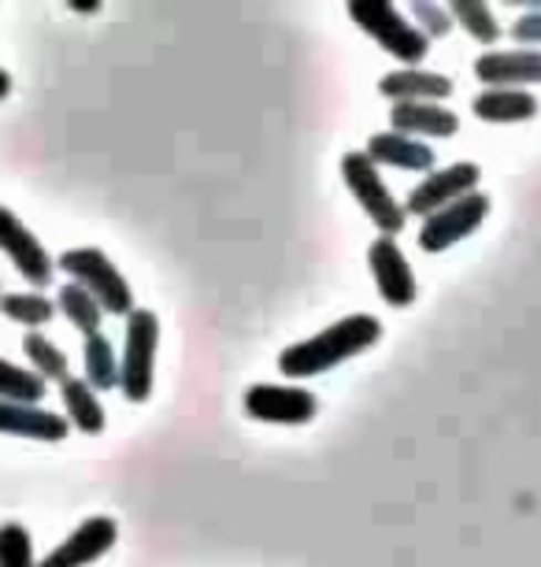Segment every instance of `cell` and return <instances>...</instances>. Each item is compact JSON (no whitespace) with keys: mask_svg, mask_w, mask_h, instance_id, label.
Instances as JSON below:
<instances>
[{"mask_svg":"<svg viewBox=\"0 0 541 567\" xmlns=\"http://www.w3.org/2000/svg\"><path fill=\"white\" fill-rule=\"evenodd\" d=\"M378 338H382V323L375 316H367V312L345 316L326 330H320V334L282 349L279 371L285 374V379H312V374L334 371L337 363L360 357V352L375 346Z\"/></svg>","mask_w":541,"mask_h":567,"instance_id":"cell-1","label":"cell"},{"mask_svg":"<svg viewBox=\"0 0 541 567\" xmlns=\"http://www.w3.org/2000/svg\"><path fill=\"white\" fill-rule=\"evenodd\" d=\"M60 267L71 275L74 286H82L104 316H131L134 312V293L131 282L123 278V271L115 267L101 249H67L60 256Z\"/></svg>","mask_w":541,"mask_h":567,"instance_id":"cell-2","label":"cell"},{"mask_svg":"<svg viewBox=\"0 0 541 567\" xmlns=\"http://www.w3.org/2000/svg\"><path fill=\"white\" fill-rule=\"evenodd\" d=\"M156 346H160V319L148 308H134L126 316L123 360H119V390L126 401L145 404L153 398V374H156Z\"/></svg>","mask_w":541,"mask_h":567,"instance_id":"cell-3","label":"cell"},{"mask_svg":"<svg viewBox=\"0 0 541 567\" xmlns=\"http://www.w3.org/2000/svg\"><path fill=\"white\" fill-rule=\"evenodd\" d=\"M348 19H353L371 41H378L389 56H397L405 63L427 60V52H430L427 34H423L419 27H412L405 12H397L386 0H353V4H348Z\"/></svg>","mask_w":541,"mask_h":567,"instance_id":"cell-4","label":"cell"},{"mask_svg":"<svg viewBox=\"0 0 541 567\" xmlns=\"http://www.w3.org/2000/svg\"><path fill=\"white\" fill-rule=\"evenodd\" d=\"M342 178H345L348 194L356 197V205L364 208V216L375 223L386 238H394V234L405 230V208L397 205V197L389 194V186L382 182L378 167L371 164L364 153L342 156Z\"/></svg>","mask_w":541,"mask_h":567,"instance_id":"cell-5","label":"cell"},{"mask_svg":"<svg viewBox=\"0 0 541 567\" xmlns=\"http://www.w3.org/2000/svg\"><path fill=\"white\" fill-rule=\"evenodd\" d=\"M490 205L493 200L475 189V194L452 200V205H445L441 212H434V216L423 219L419 249L445 252V249H452V245H460L464 238H471V234L486 223V216H490Z\"/></svg>","mask_w":541,"mask_h":567,"instance_id":"cell-6","label":"cell"},{"mask_svg":"<svg viewBox=\"0 0 541 567\" xmlns=\"http://www.w3.org/2000/svg\"><path fill=\"white\" fill-rule=\"evenodd\" d=\"M0 252L15 264V271L23 275L34 290H45V286L52 282L56 264H52V256L45 252V245H41L34 238V230H30L27 223L4 205H0Z\"/></svg>","mask_w":541,"mask_h":567,"instance_id":"cell-7","label":"cell"},{"mask_svg":"<svg viewBox=\"0 0 541 567\" xmlns=\"http://www.w3.org/2000/svg\"><path fill=\"white\" fill-rule=\"evenodd\" d=\"M479 178H482V167L479 164H452L445 171H434V175H427L419 182L416 189L408 194L405 200V216L412 212V216H434V212H441L445 205H452V200L468 197L479 189Z\"/></svg>","mask_w":541,"mask_h":567,"instance_id":"cell-8","label":"cell"},{"mask_svg":"<svg viewBox=\"0 0 541 567\" xmlns=\"http://www.w3.org/2000/svg\"><path fill=\"white\" fill-rule=\"evenodd\" d=\"M246 412L260 423L304 426L315 420L320 401H315V393H308L301 386H271V382H260V386H249L246 393Z\"/></svg>","mask_w":541,"mask_h":567,"instance_id":"cell-9","label":"cell"},{"mask_svg":"<svg viewBox=\"0 0 541 567\" xmlns=\"http://www.w3.org/2000/svg\"><path fill=\"white\" fill-rule=\"evenodd\" d=\"M367 267H371V278H375L382 301L389 308H408L416 305V275H412V264L405 260V252L397 249L394 238H375L367 249Z\"/></svg>","mask_w":541,"mask_h":567,"instance_id":"cell-10","label":"cell"},{"mask_svg":"<svg viewBox=\"0 0 541 567\" xmlns=\"http://www.w3.org/2000/svg\"><path fill=\"white\" fill-rule=\"evenodd\" d=\"M115 538H119V523L112 516H93L82 523V527H74L67 538L34 567H90L112 549Z\"/></svg>","mask_w":541,"mask_h":567,"instance_id":"cell-11","label":"cell"},{"mask_svg":"<svg viewBox=\"0 0 541 567\" xmlns=\"http://www.w3.org/2000/svg\"><path fill=\"white\" fill-rule=\"evenodd\" d=\"M475 79L490 90L504 85H538L541 82V49H504V52H482L475 60Z\"/></svg>","mask_w":541,"mask_h":567,"instance_id":"cell-12","label":"cell"},{"mask_svg":"<svg viewBox=\"0 0 541 567\" xmlns=\"http://www.w3.org/2000/svg\"><path fill=\"white\" fill-rule=\"evenodd\" d=\"M389 123H394V134H405V137H452L460 131V120L456 112L441 109V104H430V101H405V104H394L389 109Z\"/></svg>","mask_w":541,"mask_h":567,"instance_id":"cell-13","label":"cell"},{"mask_svg":"<svg viewBox=\"0 0 541 567\" xmlns=\"http://www.w3.org/2000/svg\"><path fill=\"white\" fill-rule=\"evenodd\" d=\"M0 434L30 437V442H63V437H67V420L41 409V404L0 401Z\"/></svg>","mask_w":541,"mask_h":567,"instance_id":"cell-14","label":"cell"},{"mask_svg":"<svg viewBox=\"0 0 541 567\" xmlns=\"http://www.w3.org/2000/svg\"><path fill=\"white\" fill-rule=\"evenodd\" d=\"M378 93H382V97H389L394 104H405V101L438 104L445 97H452V79H445V74H438V71L400 68V71L382 74Z\"/></svg>","mask_w":541,"mask_h":567,"instance_id":"cell-15","label":"cell"},{"mask_svg":"<svg viewBox=\"0 0 541 567\" xmlns=\"http://www.w3.org/2000/svg\"><path fill=\"white\" fill-rule=\"evenodd\" d=\"M364 156L371 164H386V167H400V171H430L434 167V148L427 142H416V137L405 134H371V142L364 148Z\"/></svg>","mask_w":541,"mask_h":567,"instance_id":"cell-16","label":"cell"},{"mask_svg":"<svg viewBox=\"0 0 541 567\" xmlns=\"http://www.w3.org/2000/svg\"><path fill=\"white\" fill-rule=\"evenodd\" d=\"M471 112L479 115L482 123H527L538 115V97L530 90H482L479 97L471 101Z\"/></svg>","mask_w":541,"mask_h":567,"instance_id":"cell-17","label":"cell"},{"mask_svg":"<svg viewBox=\"0 0 541 567\" xmlns=\"http://www.w3.org/2000/svg\"><path fill=\"white\" fill-rule=\"evenodd\" d=\"M60 398H63V412H67L71 426H79L82 434H101L104 431V409L97 401V393L86 386V379H67L60 382Z\"/></svg>","mask_w":541,"mask_h":567,"instance_id":"cell-18","label":"cell"},{"mask_svg":"<svg viewBox=\"0 0 541 567\" xmlns=\"http://www.w3.org/2000/svg\"><path fill=\"white\" fill-rule=\"evenodd\" d=\"M82 368H86V386L93 393L119 390V357H115V346L104 334L86 338V346H82Z\"/></svg>","mask_w":541,"mask_h":567,"instance_id":"cell-19","label":"cell"},{"mask_svg":"<svg viewBox=\"0 0 541 567\" xmlns=\"http://www.w3.org/2000/svg\"><path fill=\"white\" fill-rule=\"evenodd\" d=\"M49 386L38 379L30 368H19V363H8L0 357V401L8 404H41L45 401Z\"/></svg>","mask_w":541,"mask_h":567,"instance_id":"cell-20","label":"cell"},{"mask_svg":"<svg viewBox=\"0 0 541 567\" xmlns=\"http://www.w3.org/2000/svg\"><path fill=\"white\" fill-rule=\"evenodd\" d=\"M23 352H27V360H30V371H34L41 382H45V379H52V382L67 379V357H63V352L52 346L45 334L30 330V334L23 338Z\"/></svg>","mask_w":541,"mask_h":567,"instance_id":"cell-21","label":"cell"},{"mask_svg":"<svg viewBox=\"0 0 541 567\" xmlns=\"http://www.w3.org/2000/svg\"><path fill=\"white\" fill-rule=\"evenodd\" d=\"M60 312L71 319V327H79L82 334L86 338H93V334H101V319H104V312L97 308V301L82 290V286H74V282H67L60 290Z\"/></svg>","mask_w":541,"mask_h":567,"instance_id":"cell-22","label":"cell"},{"mask_svg":"<svg viewBox=\"0 0 541 567\" xmlns=\"http://www.w3.org/2000/svg\"><path fill=\"white\" fill-rule=\"evenodd\" d=\"M449 16L468 30L475 41H482V45H493V41L501 38V27H497L493 12L482 4V0H452Z\"/></svg>","mask_w":541,"mask_h":567,"instance_id":"cell-23","label":"cell"},{"mask_svg":"<svg viewBox=\"0 0 541 567\" xmlns=\"http://www.w3.org/2000/svg\"><path fill=\"white\" fill-rule=\"evenodd\" d=\"M0 308H4L8 319H15L23 327H45L56 316V305L41 293H4L0 297Z\"/></svg>","mask_w":541,"mask_h":567,"instance_id":"cell-24","label":"cell"},{"mask_svg":"<svg viewBox=\"0 0 541 567\" xmlns=\"http://www.w3.org/2000/svg\"><path fill=\"white\" fill-rule=\"evenodd\" d=\"M0 567H34V542L23 523H0Z\"/></svg>","mask_w":541,"mask_h":567,"instance_id":"cell-25","label":"cell"},{"mask_svg":"<svg viewBox=\"0 0 541 567\" xmlns=\"http://www.w3.org/2000/svg\"><path fill=\"white\" fill-rule=\"evenodd\" d=\"M412 16L419 19V30L430 38H449L452 34V16L449 8L441 4H430V0H412Z\"/></svg>","mask_w":541,"mask_h":567,"instance_id":"cell-26","label":"cell"},{"mask_svg":"<svg viewBox=\"0 0 541 567\" xmlns=\"http://www.w3.org/2000/svg\"><path fill=\"white\" fill-rule=\"evenodd\" d=\"M512 38L519 49H538L541 45V16H519L512 23Z\"/></svg>","mask_w":541,"mask_h":567,"instance_id":"cell-27","label":"cell"},{"mask_svg":"<svg viewBox=\"0 0 541 567\" xmlns=\"http://www.w3.org/2000/svg\"><path fill=\"white\" fill-rule=\"evenodd\" d=\"M8 97H12V74L0 68V101H8Z\"/></svg>","mask_w":541,"mask_h":567,"instance_id":"cell-28","label":"cell"},{"mask_svg":"<svg viewBox=\"0 0 541 567\" xmlns=\"http://www.w3.org/2000/svg\"><path fill=\"white\" fill-rule=\"evenodd\" d=\"M71 8H74V12H86V16L93 12V16H97L101 12V0H93V4H90V0H79V4H71Z\"/></svg>","mask_w":541,"mask_h":567,"instance_id":"cell-29","label":"cell"}]
</instances>
